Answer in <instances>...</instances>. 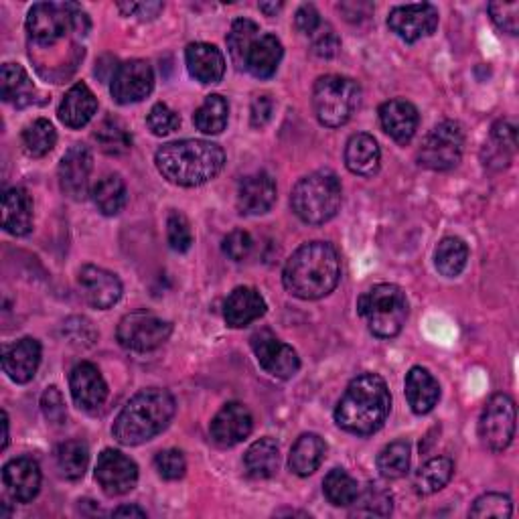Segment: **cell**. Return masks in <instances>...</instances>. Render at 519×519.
Listing matches in <instances>:
<instances>
[{"instance_id":"6da1fadb","label":"cell","mask_w":519,"mask_h":519,"mask_svg":"<svg viewBox=\"0 0 519 519\" xmlns=\"http://www.w3.org/2000/svg\"><path fill=\"white\" fill-rule=\"evenodd\" d=\"M341 278L339 252L327 242H309L296 250L284 270V288L303 301H319L331 294Z\"/></svg>"},{"instance_id":"7a4b0ae2","label":"cell","mask_w":519,"mask_h":519,"mask_svg":"<svg viewBox=\"0 0 519 519\" xmlns=\"http://www.w3.org/2000/svg\"><path fill=\"white\" fill-rule=\"evenodd\" d=\"M155 163L169 183L199 187L221 173L226 165V153L219 144L209 140H177L159 148Z\"/></svg>"},{"instance_id":"3957f363","label":"cell","mask_w":519,"mask_h":519,"mask_svg":"<svg viewBox=\"0 0 519 519\" xmlns=\"http://www.w3.org/2000/svg\"><path fill=\"white\" fill-rule=\"evenodd\" d=\"M392 396L378 374H361L345 390L335 408V422L351 434L369 436L378 432L390 416Z\"/></svg>"},{"instance_id":"277c9868","label":"cell","mask_w":519,"mask_h":519,"mask_svg":"<svg viewBox=\"0 0 519 519\" xmlns=\"http://www.w3.org/2000/svg\"><path fill=\"white\" fill-rule=\"evenodd\" d=\"M175 410V398L167 390H142L116 416L112 434L124 447H138L161 434L173 420Z\"/></svg>"},{"instance_id":"5b68a950","label":"cell","mask_w":519,"mask_h":519,"mask_svg":"<svg viewBox=\"0 0 519 519\" xmlns=\"http://www.w3.org/2000/svg\"><path fill=\"white\" fill-rule=\"evenodd\" d=\"M341 199L343 189L339 177L329 169H321L303 177L294 185L290 207L294 215L305 221V224L323 226L337 215Z\"/></svg>"},{"instance_id":"8992f818","label":"cell","mask_w":519,"mask_h":519,"mask_svg":"<svg viewBox=\"0 0 519 519\" xmlns=\"http://www.w3.org/2000/svg\"><path fill=\"white\" fill-rule=\"evenodd\" d=\"M357 313L380 339L400 335L408 319V299L396 284H378L359 296Z\"/></svg>"},{"instance_id":"52a82bcc","label":"cell","mask_w":519,"mask_h":519,"mask_svg":"<svg viewBox=\"0 0 519 519\" xmlns=\"http://www.w3.org/2000/svg\"><path fill=\"white\" fill-rule=\"evenodd\" d=\"M361 102V88L345 76H323L313 88V108L323 126H345Z\"/></svg>"},{"instance_id":"ba28073f","label":"cell","mask_w":519,"mask_h":519,"mask_svg":"<svg viewBox=\"0 0 519 519\" xmlns=\"http://www.w3.org/2000/svg\"><path fill=\"white\" fill-rule=\"evenodd\" d=\"M465 151V130L455 120L436 124L422 140L418 161L430 171H449L457 167Z\"/></svg>"},{"instance_id":"9c48e42d","label":"cell","mask_w":519,"mask_h":519,"mask_svg":"<svg viewBox=\"0 0 519 519\" xmlns=\"http://www.w3.org/2000/svg\"><path fill=\"white\" fill-rule=\"evenodd\" d=\"M171 333L173 325L169 321H163L161 317L146 311H136L122 317L116 329L120 345L136 353H148L159 349L169 341Z\"/></svg>"},{"instance_id":"30bf717a","label":"cell","mask_w":519,"mask_h":519,"mask_svg":"<svg viewBox=\"0 0 519 519\" xmlns=\"http://www.w3.org/2000/svg\"><path fill=\"white\" fill-rule=\"evenodd\" d=\"M76 3H39L33 5L27 17V31L39 45H53L69 31L76 33Z\"/></svg>"},{"instance_id":"8fae6325","label":"cell","mask_w":519,"mask_h":519,"mask_svg":"<svg viewBox=\"0 0 519 519\" xmlns=\"http://www.w3.org/2000/svg\"><path fill=\"white\" fill-rule=\"evenodd\" d=\"M515 434V402L507 394H495L479 418V436L489 451H505Z\"/></svg>"},{"instance_id":"7c38bea8","label":"cell","mask_w":519,"mask_h":519,"mask_svg":"<svg viewBox=\"0 0 519 519\" xmlns=\"http://www.w3.org/2000/svg\"><path fill=\"white\" fill-rule=\"evenodd\" d=\"M252 349L264 372L278 380H288L299 372L301 359L296 351L266 329L252 335Z\"/></svg>"},{"instance_id":"4fadbf2b","label":"cell","mask_w":519,"mask_h":519,"mask_svg":"<svg viewBox=\"0 0 519 519\" xmlns=\"http://www.w3.org/2000/svg\"><path fill=\"white\" fill-rule=\"evenodd\" d=\"M155 88V73L153 67L142 59H130L114 71L112 78V98L126 106V104H136L142 102L148 94Z\"/></svg>"},{"instance_id":"5bb4252c","label":"cell","mask_w":519,"mask_h":519,"mask_svg":"<svg viewBox=\"0 0 519 519\" xmlns=\"http://www.w3.org/2000/svg\"><path fill=\"white\" fill-rule=\"evenodd\" d=\"M92 169H94V159L90 148L84 144L71 146L59 163L61 191L73 201H84L90 193Z\"/></svg>"},{"instance_id":"9a60e30c","label":"cell","mask_w":519,"mask_h":519,"mask_svg":"<svg viewBox=\"0 0 519 519\" xmlns=\"http://www.w3.org/2000/svg\"><path fill=\"white\" fill-rule=\"evenodd\" d=\"M388 27L406 43H416L432 35L438 27V9L430 3L402 5L392 9Z\"/></svg>"},{"instance_id":"2e32d148","label":"cell","mask_w":519,"mask_h":519,"mask_svg":"<svg viewBox=\"0 0 519 519\" xmlns=\"http://www.w3.org/2000/svg\"><path fill=\"white\" fill-rule=\"evenodd\" d=\"M96 481L106 495L118 497L136 487L138 467L130 457L122 455L120 451L106 449L96 465Z\"/></svg>"},{"instance_id":"e0dca14e","label":"cell","mask_w":519,"mask_h":519,"mask_svg":"<svg viewBox=\"0 0 519 519\" xmlns=\"http://www.w3.org/2000/svg\"><path fill=\"white\" fill-rule=\"evenodd\" d=\"M69 390L76 406L90 414L98 412L108 398V386L100 374V369L90 361H82L71 369Z\"/></svg>"},{"instance_id":"ac0fdd59","label":"cell","mask_w":519,"mask_h":519,"mask_svg":"<svg viewBox=\"0 0 519 519\" xmlns=\"http://www.w3.org/2000/svg\"><path fill=\"white\" fill-rule=\"evenodd\" d=\"M252 428H254V416L240 402H228L213 416L209 424L211 438L213 442L219 444V447H236V444H240L250 436Z\"/></svg>"},{"instance_id":"d6986e66","label":"cell","mask_w":519,"mask_h":519,"mask_svg":"<svg viewBox=\"0 0 519 519\" xmlns=\"http://www.w3.org/2000/svg\"><path fill=\"white\" fill-rule=\"evenodd\" d=\"M78 286L84 299L96 309L114 307L122 296V282L116 274L100 268V266H84L78 274Z\"/></svg>"},{"instance_id":"ffe728a7","label":"cell","mask_w":519,"mask_h":519,"mask_svg":"<svg viewBox=\"0 0 519 519\" xmlns=\"http://www.w3.org/2000/svg\"><path fill=\"white\" fill-rule=\"evenodd\" d=\"M3 481L11 497L19 503H29L41 489V469L31 457H19L5 465Z\"/></svg>"},{"instance_id":"44dd1931","label":"cell","mask_w":519,"mask_h":519,"mask_svg":"<svg viewBox=\"0 0 519 519\" xmlns=\"http://www.w3.org/2000/svg\"><path fill=\"white\" fill-rule=\"evenodd\" d=\"M41 363V345L33 337H25L5 349L3 369L15 384H29Z\"/></svg>"},{"instance_id":"7402d4cb","label":"cell","mask_w":519,"mask_h":519,"mask_svg":"<svg viewBox=\"0 0 519 519\" xmlns=\"http://www.w3.org/2000/svg\"><path fill=\"white\" fill-rule=\"evenodd\" d=\"M185 61L191 78L199 84H217L226 73V57L211 43H191Z\"/></svg>"},{"instance_id":"603a6c76","label":"cell","mask_w":519,"mask_h":519,"mask_svg":"<svg viewBox=\"0 0 519 519\" xmlns=\"http://www.w3.org/2000/svg\"><path fill=\"white\" fill-rule=\"evenodd\" d=\"M266 313V301L256 288L250 286H238L224 305V319L230 327L242 329L250 323L258 321Z\"/></svg>"},{"instance_id":"cb8c5ba5","label":"cell","mask_w":519,"mask_h":519,"mask_svg":"<svg viewBox=\"0 0 519 519\" xmlns=\"http://www.w3.org/2000/svg\"><path fill=\"white\" fill-rule=\"evenodd\" d=\"M276 203V183L268 173L248 175L238 189V209L244 215H262Z\"/></svg>"},{"instance_id":"d4e9b609","label":"cell","mask_w":519,"mask_h":519,"mask_svg":"<svg viewBox=\"0 0 519 519\" xmlns=\"http://www.w3.org/2000/svg\"><path fill=\"white\" fill-rule=\"evenodd\" d=\"M380 122L384 132L398 144H408L418 130V110L406 100H390L380 106Z\"/></svg>"},{"instance_id":"484cf974","label":"cell","mask_w":519,"mask_h":519,"mask_svg":"<svg viewBox=\"0 0 519 519\" xmlns=\"http://www.w3.org/2000/svg\"><path fill=\"white\" fill-rule=\"evenodd\" d=\"M382 153L374 136L353 134L345 146V167L359 177H374L380 169Z\"/></svg>"},{"instance_id":"4316f807","label":"cell","mask_w":519,"mask_h":519,"mask_svg":"<svg viewBox=\"0 0 519 519\" xmlns=\"http://www.w3.org/2000/svg\"><path fill=\"white\" fill-rule=\"evenodd\" d=\"M98 112V100L86 84H76L61 100L57 116L67 128H84Z\"/></svg>"},{"instance_id":"83f0119b","label":"cell","mask_w":519,"mask_h":519,"mask_svg":"<svg viewBox=\"0 0 519 519\" xmlns=\"http://www.w3.org/2000/svg\"><path fill=\"white\" fill-rule=\"evenodd\" d=\"M3 228L13 236H27L33 230V201L25 189L15 187L5 193Z\"/></svg>"},{"instance_id":"f1b7e54d","label":"cell","mask_w":519,"mask_h":519,"mask_svg":"<svg viewBox=\"0 0 519 519\" xmlns=\"http://www.w3.org/2000/svg\"><path fill=\"white\" fill-rule=\"evenodd\" d=\"M406 398L414 414H428L440 400V386L424 367H412L406 376Z\"/></svg>"},{"instance_id":"f546056e","label":"cell","mask_w":519,"mask_h":519,"mask_svg":"<svg viewBox=\"0 0 519 519\" xmlns=\"http://www.w3.org/2000/svg\"><path fill=\"white\" fill-rule=\"evenodd\" d=\"M327 455V444L319 434H303L292 444L288 467L294 475L309 477L313 475Z\"/></svg>"},{"instance_id":"4dcf8cb0","label":"cell","mask_w":519,"mask_h":519,"mask_svg":"<svg viewBox=\"0 0 519 519\" xmlns=\"http://www.w3.org/2000/svg\"><path fill=\"white\" fill-rule=\"evenodd\" d=\"M282 53H284V49L276 35H270V33L260 35L254 41V45L246 57V69L252 73L254 78L268 80L276 73Z\"/></svg>"},{"instance_id":"1f68e13d","label":"cell","mask_w":519,"mask_h":519,"mask_svg":"<svg viewBox=\"0 0 519 519\" xmlns=\"http://www.w3.org/2000/svg\"><path fill=\"white\" fill-rule=\"evenodd\" d=\"M0 96L5 102L15 104L17 108H25L33 104L35 86L27 76L25 67L19 63H5L0 69Z\"/></svg>"},{"instance_id":"d6a6232c","label":"cell","mask_w":519,"mask_h":519,"mask_svg":"<svg viewBox=\"0 0 519 519\" xmlns=\"http://www.w3.org/2000/svg\"><path fill=\"white\" fill-rule=\"evenodd\" d=\"M244 465L250 477L270 479L280 467V451L272 438H260L244 455Z\"/></svg>"},{"instance_id":"836d02e7","label":"cell","mask_w":519,"mask_h":519,"mask_svg":"<svg viewBox=\"0 0 519 519\" xmlns=\"http://www.w3.org/2000/svg\"><path fill=\"white\" fill-rule=\"evenodd\" d=\"M61 475L69 481H78L86 475L90 465V449L82 440H67L57 447L55 453Z\"/></svg>"},{"instance_id":"e575fe53","label":"cell","mask_w":519,"mask_h":519,"mask_svg":"<svg viewBox=\"0 0 519 519\" xmlns=\"http://www.w3.org/2000/svg\"><path fill=\"white\" fill-rule=\"evenodd\" d=\"M467 260H469V248L461 238L455 236L442 238L440 244L436 246L434 266L442 276L447 278L459 276L465 270Z\"/></svg>"},{"instance_id":"d590c367","label":"cell","mask_w":519,"mask_h":519,"mask_svg":"<svg viewBox=\"0 0 519 519\" xmlns=\"http://www.w3.org/2000/svg\"><path fill=\"white\" fill-rule=\"evenodd\" d=\"M351 505L353 517H388L394 509L392 493L378 483H369L363 491H359Z\"/></svg>"},{"instance_id":"8d00e7d4","label":"cell","mask_w":519,"mask_h":519,"mask_svg":"<svg viewBox=\"0 0 519 519\" xmlns=\"http://www.w3.org/2000/svg\"><path fill=\"white\" fill-rule=\"evenodd\" d=\"M228 116H230V104L224 96L211 94L205 98L203 106L195 112L193 122L199 132L203 134H221L228 126Z\"/></svg>"},{"instance_id":"74e56055","label":"cell","mask_w":519,"mask_h":519,"mask_svg":"<svg viewBox=\"0 0 519 519\" xmlns=\"http://www.w3.org/2000/svg\"><path fill=\"white\" fill-rule=\"evenodd\" d=\"M455 473V465L449 457H436L430 459L416 475L414 479V489L418 495H432L440 491L442 487H447Z\"/></svg>"},{"instance_id":"f35d334b","label":"cell","mask_w":519,"mask_h":519,"mask_svg":"<svg viewBox=\"0 0 519 519\" xmlns=\"http://www.w3.org/2000/svg\"><path fill=\"white\" fill-rule=\"evenodd\" d=\"M92 199L104 215H118L126 205V183L120 175H106L92 189Z\"/></svg>"},{"instance_id":"ab89813d","label":"cell","mask_w":519,"mask_h":519,"mask_svg":"<svg viewBox=\"0 0 519 519\" xmlns=\"http://www.w3.org/2000/svg\"><path fill=\"white\" fill-rule=\"evenodd\" d=\"M94 138L100 146V151L112 157H120L130 151L132 136L128 128L118 118H106L100 122V126L94 132Z\"/></svg>"},{"instance_id":"60d3db41","label":"cell","mask_w":519,"mask_h":519,"mask_svg":"<svg viewBox=\"0 0 519 519\" xmlns=\"http://www.w3.org/2000/svg\"><path fill=\"white\" fill-rule=\"evenodd\" d=\"M260 35V27L250 19L234 21L228 33V51L238 69H246V57Z\"/></svg>"},{"instance_id":"b9f144b4","label":"cell","mask_w":519,"mask_h":519,"mask_svg":"<svg viewBox=\"0 0 519 519\" xmlns=\"http://www.w3.org/2000/svg\"><path fill=\"white\" fill-rule=\"evenodd\" d=\"M410 469V444L406 440L390 442L378 455V471L386 479H400Z\"/></svg>"},{"instance_id":"7bdbcfd3","label":"cell","mask_w":519,"mask_h":519,"mask_svg":"<svg viewBox=\"0 0 519 519\" xmlns=\"http://www.w3.org/2000/svg\"><path fill=\"white\" fill-rule=\"evenodd\" d=\"M55 142H57V132L53 128V124L45 118H39L35 120L33 124H29L25 130H23V144H25V151L31 155V157H45L49 155L53 148H55Z\"/></svg>"},{"instance_id":"ee69618b","label":"cell","mask_w":519,"mask_h":519,"mask_svg":"<svg viewBox=\"0 0 519 519\" xmlns=\"http://www.w3.org/2000/svg\"><path fill=\"white\" fill-rule=\"evenodd\" d=\"M323 491L335 507H349L359 495V485L347 471L333 469L323 481Z\"/></svg>"},{"instance_id":"f6af8a7d","label":"cell","mask_w":519,"mask_h":519,"mask_svg":"<svg viewBox=\"0 0 519 519\" xmlns=\"http://www.w3.org/2000/svg\"><path fill=\"white\" fill-rule=\"evenodd\" d=\"M511 513H513V503L503 493L481 495L469 511L471 517H503V519L511 517Z\"/></svg>"},{"instance_id":"bcb514c9","label":"cell","mask_w":519,"mask_h":519,"mask_svg":"<svg viewBox=\"0 0 519 519\" xmlns=\"http://www.w3.org/2000/svg\"><path fill=\"white\" fill-rule=\"evenodd\" d=\"M167 238H169V244L175 252L183 254L191 248L193 244V232H191V226H189V219L179 213V211H173L167 219Z\"/></svg>"},{"instance_id":"7dc6e473","label":"cell","mask_w":519,"mask_h":519,"mask_svg":"<svg viewBox=\"0 0 519 519\" xmlns=\"http://www.w3.org/2000/svg\"><path fill=\"white\" fill-rule=\"evenodd\" d=\"M146 124H148V128H151V132L155 136H167V134L175 132L181 126V118L165 102H159V104H155L151 108V112H148Z\"/></svg>"},{"instance_id":"c3c4849f","label":"cell","mask_w":519,"mask_h":519,"mask_svg":"<svg viewBox=\"0 0 519 519\" xmlns=\"http://www.w3.org/2000/svg\"><path fill=\"white\" fill-rule=\"evenodd\" d=\"M493 23L497 25V29H501L503 33L509 35H517L519 31V3L513 0V3H503V0H495V3H489L487 7Z\"/></svg>"},{"instance_id":"681fc988","label":"cell","mask_w":519,"mask_h":519,"mask_svg":"<svg viewBox=\"0 0 519 519\" xmlns=\"http://www.w3.org/2000/svg\"><path fill=\"white\" fill-rule=\"evenodd\" d=\"M155 467L159 471V475L167 481H177L185 475L187 471V461L183 457L181 451H175V449H169V451H161L157 457H155Z\"/></svg>"},{"instance_id":"f907efd6","label":"cell","mask_w":519,"mask_h":519,"mask_svg":"<svg viewBox=\"0 0 519 519\" xmlns=\"http://www.w3.org/2000/svg\"><path fill=\"white\" fill-rule=\"evenodd\" d=\"M41 410L45 414V418L55 424V426H61L65 420H67V410H65V400H63V394L51 386L43 392L41 396Z\"/></svg>"},{"instance_id":"816d5d0a","label":"cell","mask_w":519,"mask_h":519,"mask_svg":"<svg viewBox=\"0 0 519 519\" xmlns=\"http://www.w3.org/2000/svg\"><path fill=\"white\" fill-rule=\"evenodd\" d=\"M221 248H224V254L230 260L242 262V260H246L250 256V252L254 248V240H252V236L248 232L234 230L232 234H228L224 238V246H221Z\"/></svg>"},{"instance_id":"f5cc1de1","label":"cell","mask_w":519,"mask_h":519,"mask_svg":"<svg viewBox=\"0 0 519 519\" xmlns=\"http://www.w3.org/2000/svg\"><path fill=\"white\" fill-rule=\"evenodd\" d=\"M313 39V53L323 59H331L339 53L341 41L331 25H321L319 31L311 37Z\"/></svg>"},{"instance_id":"db71d44e","label":"cell","mask_w":519,"mask_h":519,"mask_svg":"<svg viewBox=\"0 0 519 519\" xmlns=\"http://www.w3.org/2000/svg\"><path fill=\"white\" fill-rule=\"evenodd\" d=\"M493 140L497 142V148L505 155V153H515L517 146V128L511 120H497L493 130H491Z\"/></svg>"},{"instance_id":"11a10c76","label":"cell","mask_w":519,"mask_h":519,"mask_svg":"<svg viewBox=\"0 0 519 519\" xmlns=\"http://www.w3.org/2000/svg\"><path fill=\"white\" fill-rule=\"evenodd\" d=\"M65 331H76V335H69L71 343L76 345H84V347H90L94 345L96 341V331L92 327V323L84 317H73L65 323Z\"/></svg>"},{"instance_id":"9f6ffc18","label":"cell","mask_w":519,"mask_h":519,"mask_svg":"<svg viewBox=\"0 0 519 519\" xmlns=\"http://www.w3.org/2000/svg\"><path fill=\"white\" fill-rule=\"evenodd\" d=\"M294 25H296V29H299L303 35L313 37V35L319 31V27H321L323 23H321L319 11H317L313 5H303L299 11H296V15H294Z\"/></svg>"},{"instance_id":"6f0895ef","label":"cell","mask_w":519,"mask_h":519,"mask_svg":"<svg viewBox=\"0 0 519 519\" xmlns=\"http://www.w3.org/2000/svg\"><path fill=\"white\" fill-rule=\"evenodd\" d=\"M118 9L126 17H138L140 21H151L163 11V3H118Z\"/></svg>"},{"instance_id":"680465c9","label":"cell","mask_w":519,"mask_h":519,"mask_svg":"<svg viewBox=\"0 0 519 519\" xmlns=\"http://www.w3.org/2000/svg\"><path fill=\"white\" fill-rule=\"evenodd\" d=\"M274 114V102L270 96H258L254 102H252V126L254 128H264L270 118Z\"/></svg>"},{"instance_id":"91938a15","label":"cell","mask_w":519,"mask_h":519,"mask_svg":"<svg viewBox=\"0 0 519 519\" xmlns=\"http://www.w3.org/2000/svg\"><path fill=\"white\" fill-rule=\"evenodd\" d=\"M114 517H146V511L136 505H122L112 511Z\"/></svg>"},{"instance_id":"94428289","label":"cell","mask_w":519,"mask_h":519,"mask_svg":"<svg viewBox=\"0 0 519 519\" xmlns=\"http://www.w3.org/2000/svg\"><path fill=\"white\" fill-rule=\"evenodd\" d=\"M282 9V3H260V11L268 17H274Z\"/></svg>"},{"instance_id":"6125c7cd","label":"cell","mask_w":519,"mask_h":519,"mask_svg":"<svg viewBox=\"0 0 519 519\" xmlns=\"http://www.w3.org/2000/svg\"><path fill=\"white\" fill-rule=\"evenodd\" d=\"M3 428H5V436H3V449L9 447V416L7 412H3Z\"/></svg>"}]
</instances>
